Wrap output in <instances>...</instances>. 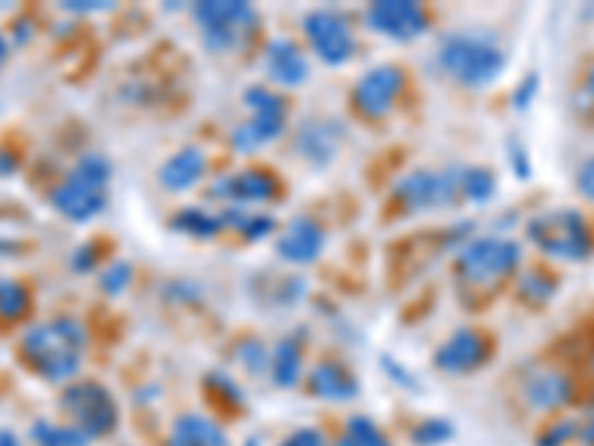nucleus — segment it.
Returning a JSON list of instances; mask_svg holds the SVG:
<instances>
[{
  "mask_svg": "<svg viewBox=\"0 0 594 446\" xmlns=\"http://www.w3.org/2000/svg\"><path fill=\"white\" fill-rule=\"evenodd\" d=\"M87 349V330L72 316L39 322L24 330L22 358L39 378L51 384H65L75 378Z\"/></svg>",
  "mask_w": 594,
  "mask_h": 446,
  "instance_id": "nucleus-1",
  "label": "nucleus"
},
{
  "mask_svg": "<svg viewBox=\"0 0 594 446\" xmlns=\"http://www.w3.org/2000/svg\"><path fill=\"white\" fill-rule=\"evenodd\" d=\"M110 185V161L105 155H84L81 161L69 170L65 182L54 188L51 206L69 218L72 224H87L108 206Z\"/></svg>",
  "mask_w": 594,
  "mask_h": 446,
  "instance_id": "nucleus-2",
  "label": "nucleus"
},
{
  "mask_svg": "<svg viewBox=\"0 0 594 446\" xmlns=\"http://www.w3.org/2000/svg\"><path fill=\"white\" fill-rule=\"evenodd\" d=\"M437 60L464 87H487L506 69V55L497 45L487 43L482 36H473V33L446 36L437 51Z\"/></svg>",
  "mask_w": 594,
  "mask_h": 446,
  "instance_id": "nucleus-3",
  "label": "nucleus"
},
{
  "mask_svg": "<svg viewBox=\"0 0 594 446\" xmlns=\"http://www.w3.org/2000/svg\"><path fill=\"white\" fill-rule=\"evenodd\" d=\"M526 236H530V241L541 253L562 262H583L594 248L592 232L585 227L583 215L573 212V208L541 212V215L530 220Z\"/></svg>",
  "mask_w": 594,
  "mask_h": 446,
  "instance_id": "nucleus-4",
  "label": "nucleus"
},
{
  "mask_svg": "<svg viewBox=\"0 0 594 446\" xmlns=\"http://www.w3.org/2000/svg\"><path fill=\"white\" fill-rule=\"evenodd\" d=\"M60 405H63L65 417L72 420V425H75L77 432H84L89 441L117 432V399L110 396L108 387H101L98 382L69 384L63 396H60Z\"/></svg>",
  "mask_w": 594,
  "mask_h": 446,
  "instance_id": "nucleus-5",
  "label": "nucleus"
},
{
  "mask_svg": "<svg viewBox=\"0 0 594 446\" xmlns=\"http://www.w3.org/2000/svg\"><path fill=\"white\" fill-rule=\"evenodd\" d=\"M194 19L211 51H232L256 27V10L241 0H208L196 3Z\"/></svg>",
  "mask_w": 594,
  "mask_h": 446,
  "instance_id": "nucleus-6",
  "label": "nucleus"
},
{
  "mask_svg": "<svg viewBox=\"0 0 594 446\" xmlns=\"http://www.w3.org/2000/svg\"><path fill=\"white\" fill-rule=\"evenodd\" d=\"M458 200H464L458 185V170H416L396 185V203L408 215L449 208Z\"/></svg>",
  "mask_w": 594,
  "mask_h": 446,
  "instance_id": "nucleus-7",
  "label": "nucleus"
},
{
  "mask_svg": "<svg viewBox=\"0 0 594 446\" xmlns=\"http://www.w3.org/2000/svg\"><path fill=\"white\" fill-rule=\"evenodd\" d=\"M518 241L511 239H475L458 256V277L464 284H497L520 265Z\"/></svg>",
  "mask_w": 594,
  "mask_h": 446,
  "instance_id": "nucleus-8",
  "label": "nucleus"
},
{
  "mask_svg": "<svg viewBox=\"0 0 594 446\" xmlns=\"http://www.w3.org/2000/svg\"><path fill=\"white\" fill-rule=\"evenodd\" d=\"M244 101L253 110V117L244 125H238L232 143H235L238 153H253V149H259L268 141H277L282 134V129H286V101L265 87H250L244 93Z\"/></svg>",
  "mask_w": 594,
  "mask_h": 446,
  "instance_id": "nucleus-9",
  "label": "nucleus"
},
{
  "mask_svg": "<svg viewBox=\"0 0 594 446\" xmlns=\"http://www.w3.org/2000/svg\"><path fill=\"white\" fill-rule=\"evenodd\" d=\"M303 31H306V39L313 45L315 55L322 57L327 65H342L354 55V33H351V24L339 12H310L306 22H303Z\"/></svg>",
  "mask_w": 594,
  "mask_h": 446,
  "instance_id": "nucleus-10",
  "label": "nucleus"
},
{
  "mask_svg": "<svg viewBox=\"0 0 594 446\" xmlns=\"http://www.w3.org/2000/svg\"><path fill=\"white\" fill-rule=\"evenodd\" d=\"M366 22L380 36L396 39V43H408V39H416L425 33L428 15L420 3H411V0H380V3L368 7Z\"/></svg>",
  "mask_w": 594,
  "mask_h": 446,
  "instance_id": "nucleus-11",
  "label": "nucleus"
},
{
  "mask_svg": "<svg viewBox=\"0 0 594 446\" xmlns=\"http://www.w3.org/2000/svg\"><path fill=\"white\" fill-rule=\"evenodd\" d=\"M401 87H404V75H401L399 65H375L368 69L366 75L356 81L354 101L363 117H384L396 98H399Z\"/></svg>",
  "mask_w": 594,
  "mask_h": 446,
  "instance_id": "nucleus-12",
  "label": "nucleus"
},
{
  "mask_svg": "<svg viewBox=\"0 0 594 446\" xmlns=\"http://www.w3.org/2000/svg\"><path fill=\"white\" fill-rule=\"evenodd\" d=\"M490 354V346H487V339L478 334V330H458L452 337L446 339L444 346L437 349L434 354V363L446 372H454V375H461V372H473L478 370L482 363Z\"/></svg>",
  "mask_w": 594,
  "mask_h": 446,
  "instance_id": "nucleus-13",
  "label": "nucleus"
},
{
  "mask_svg": "<svg viewBox=\"0 0 594 446\" xmlns=\"http://www.w3.org/2000/svg\"><path fill=\"white\" fill-rule=\"evenodd\" d=\"M277 194V182L262 170H244V173L223 176L211 185V196L217 200H229L238 206H256V203H268Z\"/></svg>",
  "mask_w": 594,
  "mask_h": 446,
  "instance_id": "nucleus-14",
  "label": "nucleus"
},
{
  "mask_svg": "<svg viewBox=\"0 0 594 446\" xmlns=\"http://www.w3.org/2000/svg\"><path fill=\"white\" fill-rule=\"evenodd\" d=\"M322 251H325V232L310 218L289 220V227L282 229L280 239H277L280 260L292 262V265H306V262L318 260Z\"/></svg>",
  "mask_w": 594,
  "mask_h": 446,
  "instance_id": "nucleus-15",
  "label": "nucleus"
},
{
  "mask_svg": "<svg viewBox=\"0 0 594 446\" xmlns=\"http://www.w3.org/2000/svg\"><path fill=\"white\" fill-rule=\"evenodd\" d=\"M265 72L282 87H298L310 75V63L292 39H274L265 51Z\"/></svg>",
  "mask_w": 594,
  "mask_h": 446,
  "instance_id": "nucleus-16",
  "label": "nucleus"
},
{
  "mask_svg": "<svg viewBox=\"0 0 594 446\" xmlns=\"http://www.w3.org/2000/svg\"><path fill=\"white\" fill-rule=\"evenodd\" d=\"M203 173H206V155L199 153L196 146H184V149H179V153L170 155L161 164L158 179L170 191H187V188L203 179Z\"/></svg>",
  "mask_w": 594,
  "mask_h": 446,
  "instance_id": "nucleus-17",
  "label": "nucleus"
},
{
  "mask_svg": "<svg viewBox=\"0 0 594 446\" xmlns=\"http://www.w3.org/2000/svg\"><path fill=\"white\" fill-rule=\"evenodd\" d=\"M523 396H526V402L535 405V408H544V411H550V408H559L571 399V382L565 378L562 372H553V370H535L523 384Z\"/></svg>",
  "mask_w": 594,
  "mask_h": 446,
  "instance_id": "nucleus-18",
  "label": "nucleus"
},
{
  "mask_svg": "<svg viewBox=\"0 0 594 446\" xmlns=\"http://www.w3.org/2000/svg\"><path fill=\"white\" fill-rule=\"evenodd\" d=\"M310 390L318 399H330V402H346L356 396V378L339 363H318L310 372Z\"/></svg>",
  "mask_w": 594,
  "mask_h": 446,
  "instance_id": "nucleus-19",
  "label": "nucleus"
},
{
  "mask_svg": "<svg viewBox=\"0 0 594 446\" xmlns=\"http://www.w3.org/2000/svg\"><path fill=\"white\" fill-rule=\"evenodd\" d=\"M170 446H227V437L208 417L184 414L175 420Z\"/></svg>",
  "mask_w": 594,
  "mask_h": 446,
  "instance_id": "nucleus-20",
  "label": "nucleus"
},
{
  "mask_svg": "<svg viewBox=\"0 0 594 446\" xmlns=\"http://www.w3.org/2000/svg\"><path fill=\"white\" fill-rule=\"evenodd\" d=\"M270 375L280 387H294L298 384V375H301V346L294 339H282L274 349V358H270Z\"/></svg>",
  "mask_w": 594,
  "mask_h": 446,
  "instance_id": "nucleus-21",
  "label": "nucleus"
},
{
  "mask_svg": "<svg viewBox=\"0 0 594 446\" xmlns=\"http://www.w3.org/2000/svg\"><path fill=\"white\" fill-rule=\"evenodd\" d=\"M36 446H87L89 437L77 432L75 425H57L51 420H36L31 429Z\"/></svg>",
  "mask_w": 594,
  "mask_h": 446,
  "instance_id": "nucleus-22",
  "label": "nucleus"
},
{
  "mask_svg": "<svg viewBox=\"0 0 594 446\" xmlns=\"http://www.w3.org/2000/svg\"><path fill=\"white\" fill-rule=\"evenodd\" d=\"M458 185H461V196L473 200V203H487L490 196L497 194V179L485 167H464V170H458Z\"/></svg>",
  "mask_w": 594,
  "mask_h": 446,
  "instance_id": "nucleus-23",
  "label": "nucleus"
},
{
  "mask_svg": "<svg viewBox=\"0 0 594 446\" xmlns=\"http://www.w3.org/2000/svg\"><path fill=\"white\" fill-rule=\"evenodd\" d=\"M220 218L215 215H208L203 208H184L173 218V229L175 232H184V236H191V239H211L220 232Z\"/></svg>",
  "mask_w": 594,
  "mask_h": 446,
  "instance_id": "nucleus-24",
  "label": "nucleus"
},
{
  "mask_svg": "<svg viewBox=\"0 0 594 446\" xmlns=\"http://www.w3.org/2000/svg\"><path fill=\"white\" fill-rule=\"evenodd\" d=\"M31 310V292L19 280H0V318L19 322Z\"/></svg>",
  "mask_w": 594,
  "mask_h": 446,
  "instance_id": "nucleus-25",
  "label": "nucleus"
},
{
  "mask_svg": "<svg viewBox=\"0 0 594 446\" xmlns=\"http://www.w3.org/2000/svg\"><path fill=\"white\" fill-rule=\"evenodd\" d=\"M220 224L223 227H235L244 239L256 241V239H265L270 229H274V218H268V215H247V212H227V215H220Z\"/></svg>",
  "mask_w": 594,
  "mask_h": 446,
  "instance_id": "nucleus-26",
  "label": "nucleus"
},
{
  "mask_svg": "<svg viewBox=\"0 0 594 446\" xmlns=\"http://www.w3.org/2000/svg\"><path fill=\"white\" fill-rule=\"evenodd\" d=\"M336 446H389V444L372 420H366V417H354V420L348 423L346 435L339 437V444Z\"/></svg>",
  "mask_w": 594,
  "mask_h": 446,
  "instance_id": "nucleus-27",
  "label": "nucleus"
},
{
  "mask_svg": "<svg viewBox=\"0 0 594 446\" xmlns=\"http://www.w3.org/2000/svg\"><path fill=\"white\" fill-rule=\"evenodd\" d=\"M520 294L526 301H532V304H544V301H550L553 294H556V284H553L547 274L530 272L520 280Z\"/></svg>",
  "mask_w": 594,
  "mask_h": 446,
  "instance_id": "nucleus-28",
  "label": "nucleus"
},
{
  "mask_svg": "<svg viewBox=\"0 0 594 446\" xmlns=\"http://www.w3.org/2000/svg\"><path fill=\"white\" fill-rule=\"evenodd\" d=\"M301 153L306 155V158H313L315 164H325L327 158H330V153H334V143L327 141L318 125H310V129H303L301 134Z\"/></svg>",
  "mask_w": 594,
  "mask_h": 446,
  "instance_id": "nucleus-29",
  "label": "nucleus"
},
{
  "mask_svg": "<svg viewBox=\"0 0 594 446\" xmlns=\"http://www.w3.org/2000/svg\"><path fill=\"white\" fill-rule=\"evenodd\" d=\"M129 280H131L129 265H125V262H113V265H108V272L101 274V289L110 294H119L129 286Z\"/></svg>",
  "mask_w": 594,
  "mask_h": 446,
  "instance_id": "nucleus-30",
  "label": "nucleus"
},
{
  "mask_svg": "<svg viewBox=\"0 0 594 446\" xmlns=\"http://www.w3.org/2000/svg\"><path fill=\"white\" fill-rule=\"evenodd\" d=\"M449 435H452L449 423H440V420H434V423L420 425V429H416V435H413V441H416V444H437V441H446Z\"/></svg>",
  "mask_w": 594,
  "mask_h": 446,
  "instance_id": "nucleus-31",
  "label": "nucleus"
},
{
  "mask_svg": "<svg viewBox=\"0 0 594 446\" xmlns=\"http://www.w3.org/2000/svg\"><path fill=\"white\" fill-rule=\"evenodd\" d=\"M96 262H98L96 244H84V248H77L75 256H72V268H75V272H93Z\"/></svg>",
  "mask_w": 594,
  "mask_h": 446,
  "instance_id": "nucleus-32",
  "label": "nucleus"
},
{
  "mask_svg": "<svg viewBox=\"0 0 594 446\" xmlns=\"http://www.w3.org/2000/svg\"><path fill=\"white\" fill-rule=\"evenodd\" d=\"M577 188H580V194H583L585 200H592L594 203V155L580 167V173H577Z\"/></svg>",
  "mask_w": 594,
  "mask_h": 446,
  "instance_id": "nucleus-33",
  "label": "nucleus"
},
{
  "mask_svg": "<svg viewBox=\"0 0 594 446\" xmlns=\"http://www.w3.org/2000/svg\"><path fill=\"white\" fill-rule=\"evenodd\" d=\"M280 446H325V437L318 435L315 429H301V432H292Z\"/></svg>",
  "mask_w": 594,
  "mask_h": 446,
  "instance_id": "nucleus-34",
  "label": "nucleus"
},
{
  "mask_svg": "<svg viewBox=\"0 0 594 446\" xmlns=\"http://www.w3.org/2000/svg\"><path fill=\"white\" fill-rule=\"evenodd\" d=\"M110 3H101V0H89V3H81V0H69V3H63V10L65 12H101V10H108Z\"/></svg>",
  "mask_w": 594,
  "mask_h": 446,
  "instance_id": "nucleus-35",
  "label": "nucleus"
},
{
  "mask_svg": "<svg viewBox=\"0 0 594 446\" xmlns=\"http://www.w3.org/2000/svg\"><path fill=\"white\" fill-rule=\"evenodd\" d=\"M19 173V158L10 149H0V179H10Z\"/></svg>",
  "mask_w": 594,
  "mask_h": 446,
  "instance_id": "nucleus-36",
  "label": "nucleus"
},
{
  "mask_svg": "<svg viewBox=\"0 0 594 446\" xmlns=\"http://www.w3.org/2000/svg\"><path fill=\"white\" fill-rule=\"evenodd\" d=\"M535 89H538V77L530 75V77H526V84H523V87H520V93H518L520 108H526V105H530V98L535 96Z\"/></svg>",
  "mask_w": 594,
  "mask_h": 446,
  "instance_id": "nucleus-37",
  "label": "nucleus"
},
{
  "mask_svg": "<svg viewBox=\"0 0 594 446\" xmlns=\"http://www.w3.org/2000/svg\"><path fill=\"white\" fill-rule=\"evenodd\" d=\"M571 429H573L571 423L556 425V429H553L550 441H541V446H556V444H565V441H568V437H571Z\"/></svg>",
  "mask_w": 594,
  "mask_h": 446,
  "instance_id": "nucleus-38",
  "label": "nucleus"
},
{
  "mask_svg": "<svg viewBox=\"0 0 594 446\" xmlns=\"http://www.w3.org/2000/svg\"><path fill=\"white\" fill-rule=\"evenodd\" d=\"M0 446H22V441L12 432H7V429H0Z\"/></svg>",
  "mask_w": 594,
  "mask_h": 446,
  "instance_id": "nucleus-39",
  "label": "nucleus"
},
{
  "mask_svg": "<svg viewBox=\"0 0 594 446\" xmlns=\"http://www.w3.org/2000/svg\"><path fill=\"white\" fill-rule=\"evenodd\" d=\"M7 57H10V43H7V39H3V33H0V63H3Z\"/></svg>",
  "mask_w": 594,
  "mask_h": 446,
  "instance_id": "nucleus-40",
  "label": "nucleus"
},
{
  "mask_svg": "<svg viewBox=\"0 0 594 446\" xmlns=\"http://www.w3.org/2000/svg\"><path fill=\"white\" fill-rule=\"evenodd\" d=\"M589 89H592V96H594V65H592V72H589Z\"/></svg>",
  "mask_w": 594,
  "mask_h": 446,
  "instance_id": "nucleus-41",
  "label": "nucleus"
}]
</instances>
